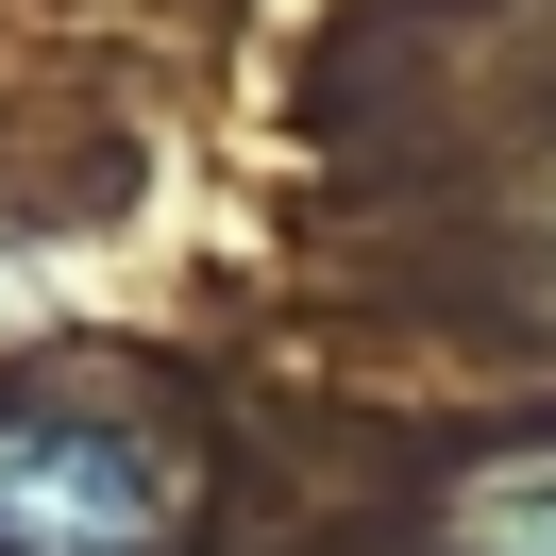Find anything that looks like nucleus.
<instances>
[{
    "mask_svg": "<svg viewBox=\"0 0 556 556\" xmlns=\"http://www.w3.org/2000/svg\"><path fill=\"white\" fill-rule=\"evenodd\" d=\"M0 556H186V455L118 405H0Z\"/></svg>",
    "mask_w": 556,
    "mask_h": 556,
    "instance_id": "nucleus-1",
    "label": "nucleus"
},
{
    "mask_svg": "<svg viewBox=\"0 0 556 556\" xmlns=\"http://www.w3.org/2000/svg\"><path fill=\"white\" fill-rule=\"evenodd\" d=\"M439 556H556V439L472 455V472H455V506H439Z\"/></svg>",
    "mask_w": 556,
    "mask_h": 556,
    "instance_id": "nucleus-2",
    "label": "nucleus"
}]
</instances>
